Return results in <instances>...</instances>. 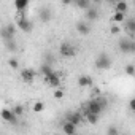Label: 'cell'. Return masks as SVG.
Here are the masks:
<instances>
[{
	"label": "cell",
	"mask_w": 135,
	"mask_h": 135,
	"mask_svg": "<svg viewBox=\"0 0 135 135\" xmlns=\"http://www.w3.org/2000/svg\"><path fill=\"white\" fill-rule=\"evenodd\" d=\"M107 105H108L107 99H103V97H94L86 105L81 107V111L80 113L81 114H86V113H97V114H100L107 108Z\"/></svg>",
	"instance_id": "1"
},
{
	"label": "cell",
	"mask_w": 135,
	"mask_h": 135,
	"mask_svg": "<svg viewBox=\"0 0 135 135\" xmlns=\"http://www.w3.org/2000/svg\"><path fill=\"white\" fill-rule=\"evenodd\" d=\"M95 67H97L99 70H108L110 67H111V59H110V56L105 54V52H102L100 56H97V59H95Z\"/></svg>",
	"instance_id": "2"
},
{
	"label": "cell",
	"mask_w": 135,
	"mask_h": 135,
	"mask_svg": "<svg viewBox=\"0 0 135 135\" xmlns=\"http://www.w3.org/2000/svg\"><path fill=\"white\" fill-rule=\"evenodd\" d=\"M59 54L62 57H75L76 56V48L72 43H62L59 46Z\"/></svg>",
	"instance_id": "3"
},
{
	"label": "cell",
	"mask_w": 135,
	"mask_h": 135,
	"mask_svg": "<svg viewBox=\"0 0 135 135\" xmlns=\"http://www.w3.org/2000/svg\"><path fill=\"white\" fill-rule=\"evenodd\" d=\"M60 81H62V78H60V73H57V72H51L49 75H46L45 76V83L49 86V88H59L60 86Z\"/></svg>",
	"instance_id": "4"
},
{
	"label": "cell",
	"mask_w": 135,
	"mask_h": 135,
	"mask_svg": "<svg viewBox=\"0 0 135 135\" xmlns=\"http://www.w3.org/2000/svg\"><path fill=\"white\" fill-rule=\"evenodd\" d=\"M0 118H2L5 122H10V124H16L18 122V116L13 113L11 108H2L0 110Z\"/></svg>",
	"instance_id": "5"
},
{
	"label": "cell",
	"mask_w": 135,
	"mask_h": 135,
	"mask_svg": "<svg viewBox=\"0 0 135 135\" xmlns=\"http://www.w3.org/2000/svg\"><path fill=\"white\" fill-rule=\"evenodd\" d=\"M119 49L122 52H133L135 51V43L132 38H122L119 41Z\"/></svg>",
	"instance_id": "6"
},
{
	"label": "cell",
	"mask_w": 135,
	"mask_h": 135,
	"mask_svg": "<svg viewBox=\"0 0 135 135\" xmlns=\"http://www.w3.org/2000/svg\"><path fill=\"white\" fill-rule=\"evenodd\" d=\"M16 26H18V29H21V32H26V33H29L32 29H33V26H32V22L27 19V18H18V21H16Z\"/></svg>",
	"instance_id": "7"
},
{
	"label": "cell",
	"mask_w": 135,
	"mask_h": 135,
	"mask_svg": "<svg viewBox=\"0 0 135 135\" xmlns=\"http://www.w3.org/2000/svg\"><path fill=\"white\" fill-rule=\"evenodd\" d=\"M15 33H16V29L11 24L5 26L3 29H0V37H2L3 40H13L15 38Z\"/></svg>",
	"instance_id": "8"
},
{
	"label": "cell",
	"mask_w": 135,
	"mask_h": 135,
	"mask_svg": "<svg viewBox=\"0 0 135 135\" xmlns=\"http://www.w3.org/2000/svg\"><path fill=\"white\" fill-rule=\"evenodd\" d=\"M65 121H70L72 124H75L76 127L80 126V124H83L84 122V118H83V114L80 113V111H75V113H69L65 116Z\"/></svg>",
	"instance_id": "9"
},
{
	"label": "cell",
	"mask_w": 135,
	"mask_h": 135,
	"mask_svg": "<svg viewBox=\"0 0 135 135\" xmlns=\"http://www.w3.org/2000/svg\"><path fill=\"white\" fill-rule=\"evenodd\" d=\"M35 76H37V72L35 70H32V69H24V70H21V80L24 81V83H33V80H35Z\"/></svg>",
	"instance_id": "10"
},
{
	"label": "cell",
	"mask_w": 135,
	"mask_h": 135,
	"mask_svg": "<svg viewBox=\"0 0 135 135\" xmlns=\"http://www.w3.org/2000/svg\"><path fill=\"white\" fill-rule=\"evenodd\" d=\"M62 132L64 133H69V135H73L76 132V126L72 124L70 121H64L62 122Z\"/></svg>",
	"instance_id": "11"
},
{
	"label": "cell",
	"mask_w": 135,
	"mask_h": 135,
	"mask_svg": "<svg viewBox=\"0 0 135 135\" xmlns=\"http://www.w3.org/2000/svg\"><path fill=\"white\" fill-rule=\"evenodd\" d=\"M76 30H78V33H80V35H89L91 27H89V24H88V22L80 21V22H76Z\"/></svg>",
	"instance_id": "12"
},
{
	"label": "cell",
	"mask_w": 135,
	"mask_h": 135,
	"mask_svg": "<svg viewBox=\"0 0 135 135\" xmlns=\"http://www.w3.org/2000/svg\"><path fill=\"white\" fill-rule=\"evenodd\" d=\"M94 83H92V78L91 76H88V75H81L80 78H78V86L80 88H91Z\"/></svg>",
	"instance_id": "13"
},
{
	"label": "cell",
	"mask_w": 135,
	"mask_h": 135,
	"mask_svg": "<svg viewBox=\"0 0 135 135\" xmlns=\"http://www.w3.org/2000/svg\"><path fill=\"white\" fill-rule=\"evenodd\" d=\"M83 118H84V121L86 122H89V124H97L99 122V119H100V114H97V113H86V114H83Z\"/></svg>",
	"instance_id": "14"
},
{
	"label": "cell",
	"mask_w": 135,
	"mask_h": 135,
	"mask_svg": "<svg viewBox=\"0 0 135 135\" xmlns=\"http://www.w3.org/2000/svg\"><path fill=\"white\" fill-rule=\"evenodd\" d=\"M86 19L88 21H97L99 19V11L97 8H86Z\"/></svg>",
	"instance_id": "15"
},
{
	"label": "cell",
	"mask_w": 135,
	"mask_h": 135,
	"mask_svg": "<svg viewBox=\"0 0 135 135\" xmlns=\"http://www.w3.org/2000/svg\"><path fill=\"white\" fill-rule=\"evenodd\" d=\"M124 22H126V32L129 33V38H132L133 33H135V21L133 19H126Z\"/></svg>",
	"instance_id": "16"
},
{
	"label": "cell",
	"mask_w": 135,
	"mask_h": 135,
	"mask_svg": "<svg viewBox=\"0 0 135 135\" xmlns=\"http://www.w3.org/2000/svg\"><path fill=\"white\" fill-rule=\"evenodd\" d=\"M129 10V3L126 0H118L116 2V7H114V11H119V13H127Z\"/></svg>",
	"instance_id": "17"
},
{
	"label": "cell",
	"mask_w": 135,
	"mask_h": 135,
	"mask_svg": "<svg viewBox=\"0 0 135 135\" xmlns=\"http://www.w3.org/2000/svg\"><path fill=\"white\" fill-rule=\"evenodd\" d=\"M29 2L30 0H15V7H16L18 11H24L29 7Z\"/></svg>",
	"instance_id": "18"
},
{
	"label": "cell",
	"mask_w": 135,
	"mask_h": 135,
	"mask_svg": "<svg viewBox=\"0 0 135 135\" xmlns=\"http://www.w3.org/2000/svg\"><path fill=\"white\" fill-rule=\"evenodd\" d=\"M40 19H41L43 22H48V21L51 19V11H49V8H41V11H40Z\"/></svg>",
	"instance_id": "19"
},
{
	"label": "cell",
	"mask_w": 135,
	"mask_h": 135,
	"mask_svg": "<svg viewBox=\"0 0 135 135\" xmlns=\"http://www.w3.org/2000/svg\"><path fill=\"white\" fill-rule=\"evenodd\" d=\"M111 21H114V22H124L126 21V13H119V11H114V15L111 16Z\"/></svg>",
	"instance_id": "20"
},
{
	"label": "cell",
	"mask_w": 135,
	"mask_h": 135,
	"mask_svg": "<svg viewBox=\"0 0 135 135\" xmlns=\"http://www.w3.org/2000/svg\"><path fill=\"white\" fill-rule=\"evenodd\" d=\"M32 110H33L35 113H41V111L45 110V103H43V102H35L33 107H32Z\"/></svg>",
	"instance_id": "21"
},
{
	"label": "cell",
	"mask_w": 135,
	"mask_h": 135,
	"mask_svg": "<svg viewBox=\"0 0 135 135\" xmlns=\"http://www.w3.org/2000/svg\"><path fill=\"white\" fill-rule=\"evenodd\" d=\"M40 72H41V75H43V76H46V75H49V73L52 72V69H51V65L45 64V65H41V69H40Z\"/></svg>",
	"instance_id": "22"
},
{
	"label": "cell",
	"mask_w": 135,
	"mask_h": 135,
	"mask_svg": "<svg viewBox=\"0 0 135 135\" xmlns=\"http://www.w3.org/2000/svg\"><path fill=\"white\" fill-rule=\"evenodd\" d=\"M11 110H13V113H15L18 118L24 114V107H22V105H16V107H15V108H11Z\"/></svg>",
	"instance_id": "23"
},
{
	"label": "cell",
	"mask_w": 135,
	"mask_h": 135,
	"mask_svg": "<svg viewBox=\"0 0 135 135\" xmlns=\"http://www.w3.org/2000/svg\"><path fill=\"white\" fill-rule=\"evenodd\" d=\"M124 72H126V75H129V76H133L135 75V69H133V65L132 64H129L126 69H124Z\"/></svg>",
	"instance_id": "24"
},
{
	"label": "cell",
	"mask_w": 135,
	"mask_h": 135,
	"mask_svg": "<svg viewBox=\"0 0 135 135\" xmlns=\"http://www.w3.org/2000/svg\"><path fill=\"white\" fill-rule=\"evenodd\" d=\"M75 2H76V5L80 8H89V2H91V0H75Z\"/></svg>",
	"instance_id": "25"
},
{
	"label": "cell",
	"mask_w": 135,
	"mask_h": 135,
	"mask_svg": "<svg viewBox=\"0 0 135 135\" xmlns=\"http://www.w3.org/2000/svg\"><path fill=\"white\" fill-rule=\"evenodd\" d=\"M8 65L11 67V69H18V67H19V62H18L15 57H11V59H8Z\"/></svg>",
	"instance_id": "26"
},
{
	"label": "cell",
	"mask_w": 135,
	"mask_h": 135,
	"mask_svg": "<svg viewBox=\"0 0 135 135\" xmlns=\"http://www.w3.org/2000/svg\"><path fill=\"white\" fill-rule=\"evenodd\" d=\"M5 43H7V49H10V51H15L16 49V45H15L13 40H5Z\"/></svg>",
	"instance_id": "27"
},
{
	"label": "cell",
	"mask_w": 135,
	"mask_h": 135,
	"mask_svg": "<svg viewBox=\"0 0 135 135\" xmlns=\"http://www.w3.org/2000/svg\"><path fill=\"white\" fill-rule=\"evenodd\" d=\"M54 97H56L57 100H60V99L64 97V91H60L59 88H56V91H54Z\"/></svg>",
	"instance_id": "28"
},
{
	"label": "cell",
	"mask_w": 135,
	"mask_h": 135,
	"mask_svg": "<svg viewBox=\"0 0 135 135\" xmlns=\"http://www.w3.org/2000/svg\"><path fill=\"white\" fill-rule=\"evenodd\" d=\"M110 32H111L113 35H118V33H121V27H119V26H113V27L110 29Z\"/></svg>",
	"instance_id": "29"
},
{
	"label": "cell",
	"mask_w": 135,
	"mask_h": 135,
	"mask_svg": "<svg viewBox=\"0 0 135 135\" xmlns=\"http://www.w3.org/2000/svg\"><path fill=\"white\" fill-rule=\"evenodd\" d=\"M107 132H108L110 135H118V129H116V127H108Z\"/></svg>",
	"instance_id": "30"
},
{
	"label": "cell",
	"mask_w": 135,
	"mask_h": 135,
	"mask_svg": "<svg viewBox=\"0 0 135 135\" xmlns=\"http://www.w3.org/2000/svg\"><path fill=\"white\" fill-rule=\"evenodd\" d=\"M129 108H130V111H135V100H133V99L130 100V103H129Z\"/></svg>",
	"instance_id": "31"
},
{
	"label": "cell",
	"mask_w": 135,
	"mask_h": 135,
	"mask_svg": "<svg viewBox=\"0 0 135 135\" xmlns=\"http://www.w3.org/2000/svg\"><path fill=\"white\" fill-rule=\"evenodd\" d=\"M72 2H73V0H62V3H64V5H70Z\"/></svg>",
	"instance_id": "32"
},
{
	"label": "cell",
	"mask_w": 135,
	"mask_h": 135,
	"mask_svg": "<svg viewBox=\"0 0 135 135\" xmlns=\"http://www.w3.org/2000/svg\"><path fill=\"white\" fill-rule=\"evenodd\" d=\"M100 94V89L99 88H94V95H99Z\"/></svg>",
	"instance_id": "33"
},
{
	"label": "cell",
	"mask_w": 135,
	"mask_h": 135,
	"mask_svg": "<svg viewBox=\"0 0 135 135\" xmlns=\"http://www.w3.org/2000/svg\"><path fill=\"white\" fill-rule=\"evenodd\" d=\"M92 2H95V3H99V2H102V0H92Z\"/></svg>",
	"instance_id": "34"
},
{
	"label": "cell",
	"mask_w": 135,
	"mask_h": 135,
	"mask_svg": "<svg viewBox=\"0 0 135 135\" xmlns=\"http://www.w3.org/2000/svg\"><path fill=\"white\" fill-rule=\"evenodd\" d=\"M108 2H118V0H108Z\"/></svg>",
	"instance_id": "35"
}]
</instances>
